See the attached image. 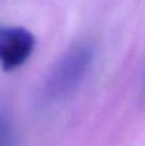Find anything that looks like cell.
Wrapping results in <instances>:
<instances>
[{
    "label": "cell",
    "instance_id": "1",
    "mask_svg": "<svg viewBox=\"0 0 145 146\" xmlns=\"http://www.w3.org/2000/svg\"><path fill=\"white\" fill-rule=\"evenodd\" d=\"M92 59L94 46L91 44H76L49 72L41 90L43 98L48 101H55L69 95L84 80Z\"/></svg>",
    "mask_w": 145,
    "mask_h": 146
},
{
    "label": "cell",
    "instance_id": "2",
    "mask_svg": "<svg viewBox=\"0 0 145 146\" xmlns=\"http://www.w3.org/2000/svg\"><path fill=\"white\" fill-rule=\"evenodd\" d=\"M35 49V36L23 27H0V66L14 71L27 62Z\"/></svg>",
    "mask_w": 145,
    "mask_h": 146
}]
</instances>
